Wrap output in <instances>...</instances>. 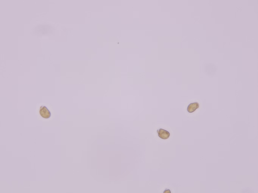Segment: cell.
I'll list each match as a JSON object with an SVG mask.
<instances>
[{"mask_svg":"<svg viewBox=\"0 0 258 193\" xmlns=\"http://www.w3.org/2000/svg\"><path fill=\"white\" fill-rule=\"evenodd\" d=\"M54 27L51 25L43 24L37 25L33 30V34L38 36L51 35L54 33Z\"/></svg>","mask_w":258,"mask_h":193,"instance_id":"1","label":"cell"},{"mask_svg":"<svg viewBox=\"0 0 258 193\" xmlns=\"http://www.w3.org/2000/svg\"><path fill=\"white\" fill-rule=\"evenodd\" d=\"M39 113L40 116L45 119H49L51 115L50 111L44 106H42L40 107Z\"/></svg>","mask_w":258,"mask_h":193,"instance_id":"2","label":"cell"},{"mask_svg":"<svg viewBox=\"0 0 258 193\" xmlns=\"http://www.w3.org/2000/svg\"><path fill=\"white\" fill-rule=\"evenodd\" d=\"M157 132L159 137L163 139L166 140L168 139L170 136V133L168 131L162 129H158Z\"/></svg>","mask_w":258,"mask_h":193,"instance_id":"3","label":"cell"},{"mask_svg":"<svg viewBox=\"0 0 258 193\" xmlns=\"http://www.w3.org/2000/svg\"><path fill=\"white\" fill-rule=\"evenodd\" d=\"M199 106L197 102L192 103L188 106L187 111L189 113H193L199 107Z\"/></svg>","mask_w":258,"mask_h":193,"instance_id":"4","label":"cell"},{"mask_svg":"<svg viewBox=\"0 0 258 193\" xmlns=\"http://www.w3.org/2000/svg\"><path fill=\"white\" fill-rule=\"evenodd\" d=\"M164 193H171V192L170 191V190L167 189V190H165L164 191Z\"/></svg>","mask_w":258,"mask_h":193,"instance_id":"5","label":"cell"}]
</instances>
